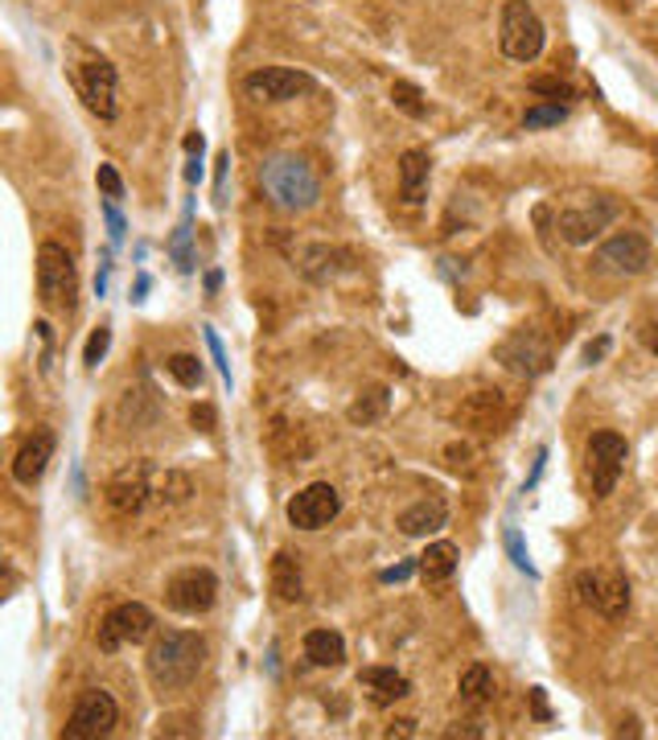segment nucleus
<instances>
[{"label":"nucleus","instance_id":"obj_42","mask_svg":"<svg viewBox=\"0 0 658 740\" xmlns=\"http://www.w3.org/2000/svg\"><path fill=\"white\" fill-rule=\"evenodd\" d=\"M108 276H112V256L103 251V259H99V276H95V296H108Z\"/></svg>","mask_w":658,"mask_h":740},{"label":"nucleus","instance_id":"obj_38","mask_svg":"<svg viewBox=\"0 0 658 740\" xmlns=\"http://www.w3.org/2000/svg\"><path fill=\"white\" fill-rule=\"evenodd\" d=\"M531 91H535V95H551L556 103H560V99H572V87H568V83H560V78H531Z\"/></svg>","mask_w":658,"mask_h":740},{"label":"nucleus","instance_id":"obj_22","mask_svg":"<svg viewBox=\"0 0 658 740\" xmlns=\"http://www.w3.org/2000/svg\"><path fill=\"white\" fill-rule=\"evenodd\" d=\"M457 564H461L457 543H449V539H436V543H429V547H424V555H420V576H424V584H445V580H452Z\"/></svg>","mask_w":658,"mask_h":740},{"label":"nucleus","instance_id":"obj_5","mask_svg":"<svg viewBox=\"0 0 658 740\" xmlns=\"http://www.w3.org/2000/svg\"><path fill=\"white\" fill-rule=\"evenodd\" d=\"M572 589H576V601H581L584 609L601 613L609 621L625 617V609H630V580H625V572L613 568V564L576 572V584H572Z\"/></svg>","mask_w":658,"mask_h":740},{"label":"nucleus","instance_id":"obj_4","mask_svg":"<svg viewBox=\"0 0 658 740\" xmlns=\"http://www.w3.org/2000/svg\"><path fill=\"white\" fill-rule=\"evenodd\" d=\"M547 29L539 13L531 9V0H507L502 4V21H498V46L510 62H535L544 54Z\"/></svg>","mask_w":658,"mask_h":740},{"label":"nucleus","instance_id":"obj_17","mask_svg":"<svg viewBox=\"0 0 658 740\" xmlns=\"http://www.w3.org/2000/svg\"><path fill=\"white\" fill-rule=\"evenodd\" d=\"M54 432L50 428H38L29 441L17 448V457H13V481L17 485H38L46 478V469L54 461Z\"/></svg>","mask_w":658,"mask_h":740},{"label":"nucleus","instance_id":"obj_14","mask_svg":"<svg viewBox=\"0 0 658 740\" xmlns=\"http://www.w3.org/2000/svg\"><path fill=\"white\" fill-rule=\"evenodd\" d=\"M318 87L305 71H288V66H260L244 78V95L256 103H288V99H301Z\"/></svg>","mask_w":658,"mask_h":740},{"label":"nucleus","instance_id":"obj_20","mask_svg":"<svg viewBox=\"0 0 658 740\" xmlns=\"http://www.w3.org/2000/svg\"><path fill=\"white\" fill-rule=\"evenodd\" d=\"M445 522H449V506H445V498H420L399 515V531L408 539H424V535H436Z\"/></svg>","mask_w":658,"mask_h":740},{"label":"nucleus","instance_id":"obj_9","mask_svg":"<svg viewBox=\"0 0 658 740\" xmlns=\"http://www.w3.org/2000/svg\"><path fill=\"white\" fill-rule=\"evenodd\" d=\"M120 724V707L103 687H87L71 707V720L62 728V740H99L112 737V728Z\"/></svg>","mask_w":658,"mask_h":740},{"label":"nucleus","instance_id":"obj_25","mask_svg":"<svg viewBox=\"0 0 658 740\" xmlns=\"http://www.w3.org/2000/svg\"><path fill=\"white\" fill-rule=\"evenodd\" d=\"M387 407H392V391H387V387H367V391H358V399L346 407V420H350L355 428H371V424H378V420L387 416Z\"/></svg>","mask_w":658,"mask_h":740},{"label":"nucleus","instance_id":"obj_40","mask_svg":"<svg viewBox=\"0 0 658 740\" xmlns=\"http://www.w3.org/2000/svg\"><path fill=\"white\" fill-rule=\"evenodd\" d=\"M415 572H420V559H404V564H395V568H383L378 580H383V584H399V580H408V576Z\"/></svg>","mask_w":658,"mask_h":740},{"label":"nucleus","instance_id":"obj_39","mask_svg":"<svg viewBox=\"0 0 658 740\" xmlns=\"http://www.w3.org/2000/svg\"><path fill=\"white\" fill-rule=\"evenodd\" d=\"M189 420H194V428H198V432H214V428H219V411H214L210 404H194Z\"/></svg>","mask_w":658,"mask_h":740},{"label":"nucleus","instance_id":"obj_29","mask_svg":"<svg viewBox=\"0 0 658 740\" xmlns=\"http://www.w3.org/2000/svg\"><path fill=\"white\" fill-rule=\"evenodd\" d=\"M502 547H507V555H510V564L519 568L523 576H531V580H539V568L531 564V555H526V543H523V535L514 531V527H507L502 531Z\"/></svg>","mask_w":658,"mask_h":740},{"label":"nucleus","instance_id":"obj_32","mask_svg":"<svg viewBox=\"0 0 658 740\" xmlns=\"http://www.w3.org/2000/svg\"><path fill=\"white\" fill-rule=\"evenodd\" d=\"M108 350H112V325H99V330L87 337V346H83V367L95 370L108 358Z\"/></svg>","mask_w":658,"mask_h":740},{"label":"nucleus","instance_id":"obj_46","mask_svg":"<svg viewBox=\"0 0 658 740\" xmlns=\"http://www.w3.org/2000/svg\"><path fill=\"white\" fill-rule=\"evenodd\" d=\"M642 342H646L650 354H658V321H646V325H642Z\"/></svg>","mask_w":658,"mask_h":740},{"label":"nucleus","instance_id":"obj_2","mask_svg":"<svg viewBox=\"0 0 658 740\" xmlns=\"http://www.w3.org/2000/svg\"><path fill=\"white\" fill-rule=\"evenodd\" d=\"M263 198L284 214H305L321 202V177L297 152H276L260 165Z\"/></svg>","mask_w":658,"mask_h":740},{"label":"nucleus","instance_id":"obj_21","mask_svg":"<svg viewBox=\"0 0 658 740\" xmlns=\"http://www.w3.org/2000/svg\"><path fill=\"white\" fill-rule=\"evenodd\" d=\"M461 420L470 428H477V432H502V424L510 420V411L498 391H477L470 404H465V411H461Z\"/></svg>","mask_w":658,"mask_h":740},{"label":"nucleus","instance_id":"obj_11","mask_svg":"<svg viewBox=\"0 0 658 740\" xmlns=\"http://www.w3.org/2000/svg\"><path fill=\"white\" fill-rule=\"evenodd\" d=\"M588 481H593V498H609L613 485H618L625 457H630V444L618 432H593L588 436Z\"/></svg>","mask_w":658,"mask_h":740},{"label":"nucleus","instance_id":"obj_47","mask_svg":"<svg viewBox=\"0 0 658 740\" xmlns=\"http://www.w3.org/2000/svg\"><path fill=\"white\" fill-rule=\"evenodd\" d=\"M149 288H152V280L145 276V272H140V276H136V288H132V300L140 305V300H145V293H149Z\"/></svg>","mask_w":658,"mask_h":740},{"label":"nucleus","instance_id":"obj_30","mask_svg":"<svg viewBox=\"0 0 658 740\" xmlns=\"http://www.w3.org/2000/svg\"><path fill=\"white\" fill-rule=\"evenodd\" d=\"M392 99H395V108L408 111L412 120H424V115H429V103H424V95H420V87H412V83H404V78H399V83L392 87Z\"/></svg>","mask_w":658,"mask_h":740},{"label":"nucleus","instance_id":"obj_31","mask_svg":"<svg viewBox=\"0 0 658 740\" xmlns=\"http://www.w3.org/2000/svg\"><path fill=\"white\" fill-rule=\"evenodd\" d=\"M189 235H194V210H186V219H182V226H177V235L170 239V251H173V259H177V268H182V272H194Z\"/></svg>","mask_w":658,"mask_h":740},{"label":"nucleus","instance_id":"obj_35","mask_svg":"<svg viewBox=\"0 0 658 740\" xmlns=\"http://www.w3.org/2000/svg\"><path fill=\"white\" fill-rule=\"evenodd\" d=\"M202 337H207V350L210 358H214V367H219V374H223V383L231 387V362H226V350H223V337L210 330V325H202Z\"/></svg>","mask_w":658,"mask_h":740},{"label":"nucleus","instance_id":"obj_49","mask_svg":"<svg viewBox=\"0 0 658 740\" xmlns=\"http://www.w3.org/2000/svg\"><path fill=\"white\" fill-rule=\"evenodd\" d=\"M219 288H223V272L214 268V272H207V293L214 296V293H219Z\"/></svg>","mask_w":658,"mask_h":740},{"label":"nucleus","instance_id":"obj_15","mask_svg":"<svg viewBox=\"0 0 658 740\" xmlns=\"http://www.w3.org/2000/svg\"><path fill=\"white\" fill-rule=\"evenodd\" d=\"M597 268L613 276H642L650 268V243L638 231H618L597 247Z\"/></svg>","mask_w":658,"mask_h":740},{"label":"nucleus","instance_id":"obj_18","mask_svg":"<svg viewBox=\"0 0 658 740\" xmlns=\"http://www.w3.org/2000/svg\"><path fill=\"white\" fill-rule=\"evenodd\" d=\"M358 687H362V695H367L371 707H395L399 700L412 695V683L395 666H362L358 670Z\"/></svg>","mask_w":658,"mask_h":740},{"label":"nucleus","instance_id":"obj_43","mask_svg":"<svg viewBox=\"0 0 658 740\" xmlns=\"http://www.w3.org/2000/svg\"><path fill=\"white\" fill-rule=\"evenodd\" d=\"M531 707H535V720H539V724L551 720V712H547V700H544V687H531Z\"/></svg>","mask_w":658,"mask_h":740},{"label":"nucleus","instance_id":"obj_27","mask_svg":"<svg viewBox=\"0 0 658 740\" xmlns=\"http://www.w3.org/2000/svg\"><path fill=\"white\" fill-rule=\"evenodd\" d=\"M457 691H461V700H465V703H486L489 695H494V675H489V666L473 663L470 670L461 675Z\"/></svg>","mask_w":658,"mask_h":740},{"label":"nucleus","instance_id":"obj_33","mask_svg":"<svg viewBox=\"0 0 658 740\" xmlns=\"http://www.w3.org/2000/svg\"><path fill=\"white\" fill-rule=\"evenodd\" d=\"M568 108L564 103H539V108H531L523 115V128L535 132V128H551V124H564Z\"/></svg>","mask_w":658,"mask_h":740},{"label":"nucleus","instance_id":"obj_16","mask_svg":"<svg viewBox=\"0 0 658 740\" xmlns=\"http://www.w3.org/2000/svg\"><path fill=\"white\" fill-rule=\"evenodd\" d=\"M115 66L108 58H87L78 66V95L87 99V108L99 115V120H115Z\"/></svg>","mask_w":658,"mask_h":740},{"label":"nucleus","instance_id":"obj_23","mask_svg":"<svg viewBox=\"0 0 658 740\" xmlns=\"http://www.w3.org/2000/svg\"><path fill=\"white\" fill-rule=\"evenodd\" d=\"M272 592L281 605H297L305 596V580H301V564L293 552H276L272 555Z\"/></svg>","mask_w":658,"mask_h":740},{"label":"nucleus","instance_id":"obj_7","mask_svg":"<svg viewBox=\"0 0 658 740\" xmlns=\"http://www.w3.org/2000/svg\"><path fill=\"white\" fill-rule=\"evenodd\" d=\"M152 629H157V617H152L149 605L124 601V605H115V609L99 621L95 642H99L103 654H115V650H124V646H140L145 638H152Z\"/></svg>","mask_w":658,"mask_h":740},{"label":"nucleus","instance_id":"obj_6","mask_svg":"<svg viewBox=\"0 0 658 740\" xmlns=\"http://www.w3.org/2000/svg\"><path fill=\"white\" fill-rule=\"evenodd\" d=\"M75 256L62 243H41L38 247V300L46 309H71L75 300Z\"/></svg>","mask_w":658,"mask_h":740},{"label":"nucleus","instance_id":"obj_3","mask_svg":"<svg viewBox=\"0 0 658 740\" xmlns=\"http://www.w3.org/2000/svg\"><path fill=\"white\" fill-rule=\"evenodd\" d=\"M618 219V202L605 194H568L556 210V231L572 247H588L609 222Z\"/></svg>","mask_w":658,"mask_h":740},{"label":"nucleus","instance_id":"obj_37","mask_svg":"<svg viewBox=\"0 0 658 740\" xmlns=\"http://www.w3.org/2000/svg\"><path fill=\"white\" fill-rule=\"evenodd\" d=\"M226 173H231V152L214 157V206H226Z\"/></svg>","mask_w":658,"mask_h":740},{"label":"nucleus","instance_id":"obj_26","mask_svg":"<svg viewBox=\"0 0 658 740\" xmlns=\"http://www.w3.org/2000/svg\"><path fill=\"white\" fill-rule=\"evenodd\" d=\"M165 374L186 391H198L202 379H207V370H202V362H198L194 354H170V358H165Z\"/></svg>","mask_w":658,"mask_h":740},{"label":"nucleus","instance_id":"obj_34","mask_svg":"<svg viewBox=\"0 0 658 740\" xmlns=\"http://www.w3.org/2000/svg\"><path fill=\"white\" fill-rule=\"evenodd\" d=\"M95 182H99V189H103V198H112V202H120V198H124V177L115 173V165H99V169H95Z\"/></svg>","mask_w":658,"mask_h":740},{"label":"nucleus","instance_id":"obj_36","mask_svg":"<svg viewBox=\"0 0 658 740\" xmlns=\"http://www.w3.org/2000/svg\"><path fill=\"white\" fill-rule=\"evenodd\" d=\"M103 219H108V235H112V243H124L128 222H124V214H120V206H115L112 198H103Z\"/></svg>","mask_w":658,"mask_h":740},{"label":"nucleus","instance_id":"obj_13","mask_svg":"<svg viewBox=\"0 0 658 740\" xmlns=\"http://www.w3.org/2000/svg\"><path fill=\"white\" fill-rule=\"evenodd\" d=\"M494 358L523 379H539L551 370V342L539 330H514L507 342H498Z\"/></svg>","mask_w":658,"mask_h":740},{"label":"nucleus","instance_id":"obj_48","mask_svg":"<svg viewBox=\"0 0 658 740\" xmlns=\"http://www.w3.org/2000/svg\"><path fill=\"white\" fill-rule=\"evenodd\" d=\"M415 720H399V728H387V737H412Z\"/></svg>","mask_w":658,"mask_h":740},{"label":"nucleus","instance_id":"obj_10","mask_svg":"<svg viewBox=\"0 0 658 740\" xmlns=\"http://www.w3.org/2000/svg\"><path fill=\"white\" fill-rule=\"evenodd\" d=\"M214 601H219V576L210 568H182L165 584V605L182 617H202L214 609Z\"/></svg>","mask_w":658,"mask_h":740},{"label":"nucleus","instance_id":"obj_24","mask_svg":"<svg viewBox=\"0 0 658 740\" xmlns=\"http://www.w3.org/2000/svg\"><path fill=\"white\" fill-rule=\"evenodd\" d=\"M305 658H309V666H342L346 663V638L338 629H309L305 633Z\"/></svg>","mask_w":658,"mask_h":740},{"label":"nucleus","instance_id":"obj_44","mask_svg":"<svg viewBox=\"0 0 658 740\" xmlns=\"http://www.w3.org/2000/svg\"><path fill=\"white\" fill-rule=\"evenodd\" d=\"M202 173H207V169H202V152H189V165H186V185H198V182H202Z\"/></svg>","mask_w":658,"mask_h":740},{"label":"nucleus","instance_id":"obj_50","mask_svg":"<svg viewBox=\"0 0 658 740\" xmlns=\"http://www.w3.org/2000/svg\"><path fill=\"white\" fill-rule=\"evenodd\" d=\"M621 4H642V0H621Z\"/></svg>","mask_w":658,"mask_h":740},{"label":"nucleus","instance_id":"obj_19","mask_svg":"<svg viewBox=\"0 0 658 740\" xmlns=\"http://www.w3.org/2000/svg\"><path fill=\"white\" fill-rule=\"evenodd\" d=\"M429 177H433V161L424 148H408L399 157V198L408 206H420L429 198Z\"/></svg>","mask_w":658,"mask_h":740},{"label":"nucleus","instance_id":"obj_45","mask_svg":"<svg viewBox=\"0 0 658 740\" xmlns=\"http://www.w3.org/2000/svg\"><path fill=\"white\" fill-rule=\"evenodd\" d=\"M544 465H547V448H539V453H535V465H531V478H526V485H523V494L526 490H535V481L544 478Z\"/></svg>","mask_w":658,"mask_h":740},{"label":"nucleus","instance_id":"obj_12","mask_svg":"<svg viewBox=\"0 0 658 740\" xmlns=\"http://www.w3.org/2000/svg\"><path fill=\"white\" fill-rule=\"evenodd\" d=\"M284 515H288V522L297 531H321V527H330L342 515V494L330 481H313V485H305V490H297L288 498Z\"/></svg>","mask_w":658,"mask_h":740},{"label":"nucleus","instance_id":"obj_28","mask_svg":"<svg viewBox=\"0 0 658 740\" xmlns=\"http://www.w3.org/2000/svg\"><path fill=\"white\" fill-rule=\"evenodd\" d=\"M194 494V481L182 473V469H170L161 485H157V502H165V506H182V502Z\"/></svg>","mask_w":658,"mask_h":740},{"label":"nucleus","instance_id":"obj_41","mask_svg":"<svg viewBox=\"0 0 658 740\" xmlns=\"http://www.w3.org/2000/svg\"><path fill=\"white\" fill-rule=\"evenodd\" d=\"M609 350H613V337H609V333H601L597 342H588V346H584V367H597V362H601Z\"/></svg>","mask_w":658,"mask_h":740},{"label":"nucleus","instance_id":"obj_8","mask_svg":"<svg viewBox=\"0 0 658 740\" xmlns=\"http://www.w3.org/2000/svg\"><path fill=\"white\" fill-rule=\"evenodd\" d=\"M157 485H161V473L152 461H132L124 469H115L112 481H108V502L120 515H140L157 502Z\"/></svg>","mask_w":658,"mask_h":740},{"label":"nucleus","instance_id":"obj_1","mask_svg":"<svg viewBox=\"0 0 658 740\" xmlns=\"http://www.w3.org/2000/svg\"><path fill=\"white\" fill-rule=\"evenodd\" d=\"M207 666V638L194 629H165L152 638L145 654V670L157 691H182L189 687Z\"/></svg>","mask_w":658,"mask_h":740}]
</instances>
